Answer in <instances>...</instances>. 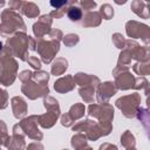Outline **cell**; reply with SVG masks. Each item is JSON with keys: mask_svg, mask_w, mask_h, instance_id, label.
Instances as JSON below:
<instances>
[{"mask_svg": "<svg viewBox=\"0 0 150 150\" xmlns=\"http://www.w3.org/2000/svg\"><path fill=\"white\" fill-rule=\"evenodd\" d=\"M141 95L132 93L125 96H121L115 101V107L118 108L127 118H134L141 107Z\"/></svg>", "mask_w": 150, "mask_h": 150, "instance_id": "4", "label": "cell"}, {"mask_svg": "<svg viewBox=\"0 0 150 150\" xmlns=\"http://www.w3.org/2000/svg\"><path fill=\"white\" fill-rule=\"evenodd\" d=\"M71 129L75 134L76 132L84 134L88 141H97L100 137H102V131H101L98 122L90 120V118H86L80 122H76L71 127Z\"/></svg>", "mask_w": 150, "mask_h": 150, "instance_id": "6", "label": "cell"}, {"mask_svg": "<svg viewBox=\"0 0 150 150\" xmlns=\"http://www.w3.org/2000/svg\"><path fill=\"white\" fill-rule=\"evenodd\" d=\"M148 47H149V49H150V42H149V43H148Z\"/></svg>", "mask_w": 150, "mask_h": 150, "instance_id": "53", "label": "cell"}, {"mask_svg": "<svg viewBox=\"0 0 150 150\" xmlns=\"http://www.w3.org/2000/svg\"><path fill=\"white\" fill-rule=\"evenodd\" d=\"M74 80L76 82L77 86L80 87H87V86H90V87H94L95 89H97V87L101 84V81L97 76L95 75H90V74H86V73H76L74 75Z\"/></svg>", "mask_w": 150, "mask_h": 150, "instance_id": "17", "label": "cell"}, {"mask_svg": "<svg viewBox=\"0 0 150 150\" xmlns=\"http://www.w3.org/2000/svg\"><path fill=\"white\" fill-rule=\"evenodd\" d=\"M52 23H53V18L49 14L41 15L38 21L33 25V34L36 39H43L46 35L52 32Z\"/></svg>", "mask_w": 150, "mask_h": 150, "instance_id": "12", "label": "cell"}, {"mask_svg": "<svg viewBox=\"0 0 150 150\" xmlns=\"http://www.w3.org/2000/svg\"><path fill=\"white\" fill-rule=\"evenodd\" d=\"M111 40H112V43L116 48L123 50L125 48V45H127V40L124 39V36L121 34V33H114L112 36H111Z\"/></svg>", "mask_w": 150, "mask_h": 150, "instance_id": "35", "label": "cell"}, {"mask_svg": "<svg viewBox=\"0 0 150 150\" xmlns=\"http://www.w3.org/2000/svg\"><path fill=\"white\" fill-rule=\"evenodd\" d=\"M67 68H68V61L64 57H56L52 63L50 74L55 76H60L67 70Z\"/></svg>", "mask_w": 150, "mask_h": 150, "instance_id": "24", "label": "cell"}, {"mask_svg": "<svg viewBox=\"0 0 150 150\" xmlns=\"http://www.w3.org/2000/svg\"><path fill=\"white\" fill-rule=\"evenodd\" d=\"M1 49L13 57L27 61L29 57L28 50H36V40L27 35L25 32H18L6 40V43Z\"/></svg>", "mask_w": 150, "mask_h": 150, "instance_id": "1", "label": "cell"}, {"mask_svg": "<svg viewBox=\"0 0 150 150\" xmlns=\"http://www.w3.org/2000/svg\"><path fill=\"white\" fill-rule=\"evenodd\" d=\"M146 5H148V9H149V14H150V1H148V2H146Z\"/></svg>", "mask_w": 150, "mask_h": 150, "instance_id": "52", "label": "cell"}, {"mask_svg": "<svg viewBox=\"0 0 150 150\" xmlns=\"http://www.w3.org/2000/svg\"><path fill=\"white\" fill-rule=\"evenodd\" d=\"M36 50L41 57V61L46 64L54 61L56 54L60 50V42L54 40L36 39Z\"/></svg>", "mask_w": 150, "mask_h": 150, "instance_id": "5", "label": "cell"}, {"mask_svg": "<svg viewBox=\"0 0 150 150\" xmlns=\"http://www.w3.org/2000/svg\"><path fill=\"white\" fill-rule=\"evenodd\" d=\"M71 4V1H67V0H62V1H50L49 5L52 7H54V9H61V8H67L69 7Z\"/></svg>", "mask_w": 150, "mask_h": 150, "instance_id": "42", "label": "cell"}, {"mask_svg": "<svg viewBox=\"0 0 150 150\" xmlns=\"http://www.w3.org/2000/svg\"><path fill=\"white\" fill-rule=\"evenodd\" d=\"M21 5H22V1H19V0H13V1H9V2H8L9 9L15 11V12H16V11H20Z\"/></svg>", "mask_w": 150, "mask_h": 150, "instance_id": "47", "label": "cell"}, {"mask_svg": "<svg viewBox=\"0 0 150 150\" xmlns=\"http://www.w3.org/2000/svg\"><path fill=\"white\" fill-rule=\"evenodd\" d=\"M143 91H144V94L146 96H150V82H148V84L145 86V88L143 89Z\"/></svg>", "mask_w": 150, "mask_h": 150, "instance_id": "50", "label": "cell"}, {"mask_svg": "<svg viewBox=\"0 0 150 150\" xmlns=\"http://www.w3.org/2000/svg\"><path fill=\"white\" fill-rule=\"evenodd\" d=\"M1 93H2V104H1V109H5V108L7 107V98H8V94H7V91H6L5 89H2V90H1Z\"/></svg>", "mask_w": 150, "mask_h": 150, "instance_id": "49", "label": "cell"}, {"mask_svg": "<svg viewBox=\"0 0 150 150\" xmlns=\"http://www.w3.org/2000/svg\"><path fill=\"white\" fill-rule=\"evenodd\" d=\"M27 62H28V64H29L32 68H34L35 70H41V61H40V59H38V56L30 55V56L28 57Z\"/></svg>", "mask_w": 150, "mask_h": 150, "instance_id": "38", "label": "cell"}, {"mask_svg": "<svg viewBox=\"0 0 150 150\" xmlns=\"http://www.w3.org/2000/svg\"><path fill=\"white\" fill-rule=\"evenodd\" d=\"M132 70L138 76H144L145 77L146 75H150V62H146V63L136 62L132 66Z\"/></svg>", "mask_w": 150, "mask_h": 150, "instance_id": "31", "label": "cell"}, {"mask_svg": "<svg viewBox=\"0 0 150 150\" xmlns=\"http://www.w3.org/2000/svg\"><path fill=\"white\" fill-rule=\"evenodd\" d=\"M121 144L122 146L127 149H134L136 146V138L134 134H131L130 130H125L121 136Z\"/></svg>", "mask_w": 150, "mask_h": 150, "instance_id": "29", "label": "cell"}, {"mask_svg": "<svg viewBox=\"0 0 150 150\" xmlns=\"http://www.w3.org/2000/svg\"><path fill=\"white\" fill-rule=\"evenodd\" d=\"M59 117H61V110H47V112L39 115V125L43 129H49L55 125Z\"/></svg>", "mask_w": 150, "mask_h": 150, "instance_id": "18", "label": "cell"}, {"mask_svg": "<svg viewBox=\"0 0 150 150\" xmlns=\"http://www.w3.org/2000/svg\"><path fill=\"white\" fill-rule=\"evenodd\" d=\"M131 11L139 18L142 19H149L150 14H149V9H148V5L145 1H141V0H135L131 2Z\"/></svg>", "mask_w": 150, "mask_h": 150, "instance_id": "22", "label": "cell"}, {"mask_svg": "<svg viewBox=\"0 0 150 150\" xmlns=\"http://www.w3.org/2000/svg\"><path fill=\"white\" fill-rule=\"evenodd\" d=\"M139 47V45L135 41V40H127V45L125 48L123 50H121L118 59H117V66H127L129 67L131 60H132V55L135 53V50Z\"/></svg>", "mask_w": 150, "mask_h": 150, "instance_id": "14", "label": "cell"}, {"mask_svg": "<svg viewBox=\"0 0 150 150\" xmlns=\"http://www.w3.org/2000/svg\"><path fill=\"white\" fill-rule=\"evenodd\" d=\"M18 62L16 60L8 55L5 50L1 49L0 53V82L2 86H12L18 75Z\"/></svg>", "mask_w": 150, "mask_h": 150, "instance_id": "3", "label": "cell"}, {"mask_svg": "<svg viewBox=\"0 0 150 150\" xmlns=\"http://www.w3.org/2000/svg\"><path fill=\"white\" fill-rule=\"evenodd\" d=\"M20 12H21L23 15H26L27 18H30V19L38 18L39 14H40L39 7H38L34 2H28V1H22Z\"/></svg>", "mask_w": 150, "mask_h": 150, "instance_id": "25", "label": "cell"}, {"mask_svg": "<svg viewBox=\"0 0 150 150\" xmlns=\"http://www.w3.org/2000/svg\"><path fill=\"white\" fill-rule=\"evenodd\" d=\"M0 124H1V145L4 146L5 143L7 142L9 135L7 134V128H6V124L4 121H0Z\"/></svg>", "mask_w": 150, "mask_h": 150, "instance_id": "44", "label": "cell"}, {"mask_svg": "<svg viewBox=\"0 0 150 150\" xmlns=\"http://www.w3.org/2000/svg\"><path fill=\"white\" fill-rule=\"evenodd\" d=\"M63 33H62V30L61 29H52V32L49 33V39L50 40H54V41H59V42H61L62 40H63Z\"/></svg>", "mask_w": 150, "mask_h": 150, "instance_id": "40", "label": "cell"}, {"mask_svg": "<svg viewBox=\"0 0 150 150\" xmlns=\"http://www.w3.org/2000/svg\"><path fill=\"white\" fill-rule=\"evenodd\" d=\"M100 14L102 15V19H104V20H110V19H112V16H114V9H112V7H111L109 4H104V5L101 6Z\"/></svg>", "mask_w": 150, "mask_h": 150, "instance_id": "36", "label": "cell"}, {"mask_svg": "<svg viewBox=\"0 0 150 150\" xmlns=\"http://www.w3.org/2000/svg\"><path fill=\"white\" fill-rule=\"evenodd\" d=\"M76 1H71L70 6L67 8V16L69 18L70 21L77 22L80 20L83 19V13H82V8L76 6Z\"/></svg>", "mask_w": 150, "mask_h": 150, "instance_id": "26", "label": "cell"}, {"mask_svg": "<svg viewBox=\"0 0 150 150\" xmlns=\"http://www.w3.org/2000/svg\"><path fill=\"white\" fill-rule=\"evenodd\" d=\"M136 117H137V120L142 123V125H143V128H144V130H145L148 137L150 138V110L139 107Z\"/></svg>", "mask_w": 150, "mask_h": 150, "instance_id": "23", "label": "cell"}, {"mask_svg": "<svg viewBox=\"0 0 150 150\" xmlns=\"http://www.w3.org/2000/svg\"><path fill=\"white\" fill-rule=\"evenodd\" d=\"M149 139H150V138H149Z\"/></svg>", "mask_w": 150, "mask_h": 150, "instance_id": "56", "label": "cell"}, {"mask_svg": "<svg viewBox=\"0 0 150 150\" xmlns=\"http://www.w3.org/2000/svg\"><path fill=\"white\" fill-rule=\"evenodd\" d=\"M117 87L115 82L105 81L101 83L96 89V101L97 103H109V100L117 93Z\"/></svg>", "mask_w": 150, "mask_h": 150, "instance_id": "13", "label": "cell"}, {"mask_svg": "<svg viewBox=\"0 0 150 150\" xmlns=\"http://www.w3.org/2000/svg\"><path fill=\"white\" fill-rule=\"evenodd\" d=\"M101 21H102V15L100 14V12L93 11L84 14L81 23L83 27H97L101 25Z\"/></svg>", "mask_w": 150, "mask_h": 150, "instance_id": "21", "label": "cell"}, {"mask_svg": "<svg viewBox=\"0 0 150 150\" xmlns=\"http://www.w3.org/2000/svg\"><path fill=\"white\" fill-rule=\"evenodd\" d=\"M79 94L81 96V98L86 102V103H94V100L96 98V89L94 87L87 86V87H80L79 88Z\"/></svg>", "mask_w": 150, "mask_h": 150, "instance_id": "28", "label": "cell"}, {"mask_svg": "<svg viewBox=\"0 0 150 150\" xmlns=\"http://www.w3.org/2000/svg\"><path fill=\"white\" fill-rule=\"evenodd\" d=\"M68 8V7H67ZM67 8H61V9H53L50 13H49V15L52 16V18H54V19H61L64 14H67Z\"/></svg>", "mask_w": 150, "mask_h": 150, "instance_id": "45", "label": "cell"}, {"mask_svg": "<svg viewBox=\"0 0 150 150\" xmlns=\"http://www.w3.org/2000/svg\"><path fill=\"white\" fill-rule=\"evenodd\" d=\"M125 32L131 39H141L146 45L150 42V27L145 23L130 20L125 23Z\"/></svg>", "mask_w": 150, "mask_h": 150, "instance_id": "9", "label": "cell"}, {"mask_svg": "<svg viewBox=\"0 0 150 150\" xmlns=\"http://www.w3.org/2000/svg\"><path fill=\"white\" fill-rule=\"evenodd\" d=\"M1 35H13L18 32H26V25L21 15L12 9H4L1 13V23H0Z\"/></svg>", "mask_w": 150, "mask_h": 150, "instance_id": "2", "label": "cell"}, {"mask_svg": "<svg viewBox=\"0 0 150 150\" xmlns=\"http://www.w3.org/2000/svg\"><path fill=\"white\" fill-rule=\"evenodd\" d=\"M127 150H136V149H135V148H134V149H127Z\"/></svg>", "mask_w": 150, "mask_h": 150, "instance_id": "54", "label": "cell"}, {"mask_svg": "<svg viewBox=\"0 0 150 150\" xmlns=\"http://www.w3.org/2000/svg\"><path fill=\"white\" fill-rule=\"evenodd\" d=\"M76 86V82L74 80L73 75H66L62 76L60 79H57L54 82V89L55 91H57L59 94H66L71 91Z\"/></svg>", "mask_w": 150, "mask_h": 150, "instance_id": "16", "label": "cell"}, {"mask_svg": "<svg viewBox=\"0 0 150 150\" xmlns=\"http://www.w3.org/2000/svg\"><path fill=\"white\" fill-rule=\"evenodd\" d=\"M70 144L74 150H93V148L88 144V138L84 134H74L70 139Z\"/></svg>", "mask_w": 150, "mask_h": 150, "instance_id": "20", "label": "cell"}, {"mask_svg": "<svg viewBox=\"0 0 150 150\" xmlns=\"http://www.w3.org/2000/svg\"><path fill=\"white\" fill-rule=\"evenodd\" d=\"M146 105H148V109L150 110V96L146 97Z\"/></svg>", "mask_w": 150, "mask_h": 150, "instance_id": "51", "label": "cell"}, {"mask_svg": "<svg viewBox=\"0 0 150 150\" xmlns=\"http://www.w3.org/2000/svg\"><path fill=\"white\" fill-rule=\"evenodd\" d=\"M88 115L96 118L98 122H112L114 120V107L110 103H91L89 104Z\"/></svg>", "mask_w": 150, "mask_h": 150, "instance_id": "8", "label": "cell"}, {"mask_svg": "<svg viewBox=\"0 0 150 150\" xmlns=\"http://www.w3.org/2000/svg\"><path fill=\"white\" fill-rule=\"evenodd\" d=\"M26 150H45V146L41 142L39 141H34L32 143H29L26 148Z\"/></svg>", "mask_w": 150, "mask_h": 150, "instance_id": "46", "label": "cell"}, {"mask_svg": "<svg viewBox=\"0 0 150 150\" xmlns=\"http://www.w3.org/2000/svg\"><path fill=\"white\" fill-rule=\"evenodd\" d=\"M18 76H19V80L21 81V83H25V82H28V81L32 79V76H33V71L26 69V70L20 71Z\"/></svg>", "mask_w": 150, "mask_h": 150, "instance_id": "43", "label": "cell"}, {"mask_svg": "<svg viewBox=\"0 0 150 150\" xmlns=\"http://www.w3.org/2000/svg\"><path fill=\"white\" fill-rule=\"evenodd\" d=\"M80 41V36L75 33H69V34H66L63 36V40L62 42L64 43L66 47H74L75 45H77Z\"/></svg>", "mask_w": 150, "mask_h": 150, "instance_id": "34", "label": "cell"}, {"mask_svg": "<svg viewBox=\"0 0 150 150\" xmlns=\"http://www.w3.org/2000/svg\"><path fill=\"white\" fill-rule=\"evenodd\" d=\"M25 136H28L30 139L34 141H41L43 138V134L38 128L39 124V115H29L25 118H22L19 122Z\"/></svg>", "mask_w": 150, "mask_h": 150, "instance_id": "10", "label": "cell"}, {"mask_svg": "<svg viewBox=\"0 0 150 150\" xmlns=\"http://www.w3.org/2000/svg\"><path fill=\"white\" fill-rule=\"evenodd\" d=\"M148 80L144 77V76H138L136 77V81H135V86H134V89L136 90H141V89H144L145 86L148 84Z\"/></svg>", "mask_w": 150, "mask_h": 150, "instance_id": "41", "label": "cell"}, {"mask_svg": "<svg viewBox=\"0 0 150 150\" xmlns=\"http://www.w3.org/2000/svg\"><path fill=\"white\" fill-rule=\"evenodd\" d=\"M98 150H118V148L115 144H111V143L105 142V143H103V144L100 145Z\"/></svg>", "mask_w": 150, "mask_h": 150, "instance_id": "48", "label": "cell"}, {"mask_svg": "<svg viewBox=\"0 0 150 150\" xmlns=\"http://www.w3.org/2000/svg\"><path fill=\"white\" fill-rule=\"evenodd\" d=\"M4 146L7 148L8 150H25L27 148L26 142H25V135L13 134L12 136L8 137Z\"/></svg>", "mask_w": 150, "mask_h": 150, "instance_id": "19", "label": "cell"}, {"mask_svg": "<svg viewBox=\"0 0 150 150\" xmlns=\"http://www.w3.org/2000/svg\"><path fill=\"white\" fill-rule=\"evenodd\" d=\"M21 93L25 96H27L29 100H36L39 97L48 96L49 88H48V84H41V83H38L30 79L28 82L22 83Z\"/></svg>", "mask_w": 150, "mask_h": 150, "instance_id": "11", "label": "cell"}, {"mask_svg": "<svg viewBox=\"0 0 150 150\" xmlns=\"http://www.w3.org/2000/svg\"><path fill=\"white\" fill-rule=\"evenodd\" d=\"M60 122H61V124L63 125V127H66V128H68V127H73L74 125V120L69 116V114L68 112H66V114H63V115H61V117H60Z\"/></svg>", "mask_w": 150, "mask_h": 150, "instance_id": "39", "label": "cell"}, {"mask_svg": "<svg viewBox=\"0 0 150 150\" xmlns=\"http://www.w3.org/2000/svg\"><path fill=\"white\" fill-rule=\"evenodd\" d=\"M49 77H50V75L47 71H45V70H35V71H33L32 80H34L35 82L41 83V84H48Z\"/></svg>", "mask_w": 150, "mask_h": 150, "instance_id": "32", "label": "cell"}, {"mask_svg": "<svg viewBox=\"0 0 150 150\" xmlns=\"http://www.w3.org/2000/svg\"><path fill=\"white\" fill-rule=\"evenodd\" d=\"M112 76L115 79V84L120 90L134 89L136 77L130 73V68L127 66H116L112 70Z\"/></svg>", "mask_w": 150, "mask_h": 150, "instance_id": "7", "label": "cell"}, {"mask_svg": "<svg viewBox=\"0 0 150 150\" xmlns=\"http://www.w3.org/2000/svg\"><path fill=\"white\" fill-rule=\"evenodd\" d=\"M62 150H69V149H62Z\"/></svg>", "mask_w": 150, "mask_h": 150, "instance_id": "55", "label": "cell"}, {"mask_svg": "<svg viewBox=\"0 0 150 150\" xmlns=\"http://www.w3.org/2000/svg\"><path fill=\"white\" fill-rule=\"evenodd\" d=\"M68 114H69V116L75 122V121H77V120H80V118H82L84 116V114H86V107H84L83 103H75V104H73L70 107Z\"/></svg>", "mask_w": 150, "mask_h": 150, "instance_id": "30", "label": "cell"}, {"mask_svg": "<svg viewBox=\"0 0 150 150\" xmlns=\"http://www.w3.org/2000/svg\"><path fill=\"white\" fill-rule=\"evenodd\" d=\"M80 6H81V8L83 9V11H86L87 13L88 12H93V9L96 7V2L95 1H93V0H84V1H80V2H77Z\"/></svg>", "mask_w": 150, "mask_h": 150, "instance_id": "37", "label": "cell"}, {"mask_svg": "<svg viewBox=\"0 0 150 150\" xmlns=\"http://www.w3.org/2000/svg\"><path fill=\"white\" fill-rule=\"evenodd\" d=\"M11 107L13 111V116L18 120H22L26 117L28 111V105L26 101L21 96H14L11 98Z\"/></svg>", "mask_w": 150, "mask_h": 150, "instance_id": "15", "label": "cell"}, {"mask_svg": "<svg viewBox=\"0 0 150 150\" xmlns=\"http://www.w3.org/2000/svg\"><path fill=\"white\" fill-rule=\"evenodd\" d=\"M132 59L136 60V62H141V63H146L150 61V49L148 46H139L134 55H132Z\"/></svg>", "mask_w": 150, "mask_h": 150, "instance_id": "27", "label": "cell"}, {"mask_svg": "<svg viewBox=\"0 0 150 150\" xmlns=\"http://www.w3.org/2000/svg\"><path fill=\"white\" fill-rule=\"evenodd\" d=\"M43 105H45L46 110H61L59 101L56 98H54L53 96H49V95L43 97Z\"/></svg>", "mask_w": 150, "mask_h": 150, "instance_id": "33", "label": "cell"}]
</instances>
